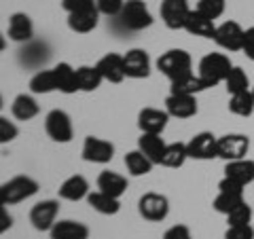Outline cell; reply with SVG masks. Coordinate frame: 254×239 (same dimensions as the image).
<instances>
[{"label": "cell", "instance_id": "cell-13", "mask_svg": "<svg viewBox=\"0 0 254 239\" xmlns=\"http://www.w3.org/2000/svg\"><path fill=\"white\" fill-rule=\"evenodd\" d=\"M244 28L240 26L237 21L229 19V21H222L220 26H216V34H214V43H216L220 49L225 51H242V45H244Z\"/></svg>", "mask_w": 254, "mask_h": 239}, {"label": "cell", "instance_id": "cell-19", "mask_svg": "<svg viewBox=\"0 0 254 239\" xmlns=\"http://www.w3.org/2000/svg\"><path fill=\"white\" fill-rule=\"evenodd\" d=\"M6 34L13 43H28L34 36V23H32L30 15L26 13H13L9 17V28H6Z\"/></svg>", "mask_w": 254, "mask_h": 239}, {"label": "cell", "instance_id": "cell-8", "mask_svg": "<svg viewBox=\"0 0 254 239\" xmlns=\"http://www.w3.org/2000/svg\"><path fill=\"white\" fill-rule=\"evenodd\" d=\"M189 159L195 161H210L218 157V135L212 131H199L187 142Z\"/></svg>", "mask_w": 254, "mask_h": 239}, {"label": "cell", "instance_id": "cell-33", "mask_svg": "<svg viewBox=\"0 0 254 239\" xmlns=\"http://www.w3.org/2000/svg\"><path fill=\"white\" fill-rule=\"evenodd\" d=\"M30 91L36 93V95L58 91V81H55L53 68L51 70H38V72L30 78Z\"/></svg>", "mask_w": 254, "mask_h": 239}, {"label": "cell", "instance_id": "cell-26", "mask_svg": "<svg viewBox=\"0 0 254 239\" xmlns=\"http://www.w3.org/2000/svg\"><path fill=\"white\" fill-rule=\"evenodd\" d=\"M38 113H41V106H38V102L30 93L15 95V100L11 104V115L17 121H32L34 117H38Z\"/></svg>", "mask_w": 254, "mask_h": 239}, {"label": "cell", "instance_id": "cell-40", "mask_svg": "<svg viewBox=\"0 0 254 239\" xmlns=\"http://www.w3.org/2000/svg\"><path fill=\"white\" fill-rule=\"evenodd\" d=\"M17 135H19L17 125L13 121H9L6 117H0V142H2V144H9V142H13L17 138Z\"/></svg>", "mask_w": 254, "mask_h": 239}, {"label": "cell", "instance_id": "cell-29", "mask_svg": "<svg viewBox=\"0 0 254 239\" xmlns=\"http://www.w3.org/2000/svg\"><path fill=\"white\" fill-rule=\"evenodd\" d=\"M123 163L127 167V172H129V176H133V178L146 176V174H150V172H153V167H155V163L150 161V159L144 153H142L140 148L129 150V153L125 155Z\"/></svg>", "mask_w": 254, "mask_h": 239}, {"label": "cell", "instance_id": "cell-14", "mask_svg": "<svg viewBox=\"0 0 254 239\" xmlns=\"http://www.w3.org/2000/svg\"><path fill=\"white\" fill-rule=\"evenodd\" d=\"M123 61H125V74L127 78H148L150 76V55L144 49H129L127 53H123Z\"/></svg>", "mask_w": 254, "mask_h": 239}, {"label": "cell", "instance_id": "cell-44", "mask_svg": "<svg viewBox=\"0 0 254 239\" xmlns=\"http://www.w3.org/2000/svg\"><path fill=\"white\" fill-rule=\"evenodd\" d=\"M0 218H2V222H0V233H4L6 229L13 227V218H11V214H6V205L0 208Z\"/></svg>", "mask_w": 254, "mask_h": 239}, {"label": "cell", "instance_id": "cell-32", "mask_svg": "<svg viewBox=\"0 0 254 239\" xmlns=\"http://www.w3.org/2000/svg\"><path fill=\"white\" fill-rule=\"evenodd\" d=\"M189 159V150L185 142H172V144L165 146V153L161 159V165L163 167H172V170H178L187 163Z\"/></svg>", "mask_w": 254, "mask_h": 239}, {"label": "cell", "instance_id": "cell-24", "mask_svg": "<svg viewBox=\"0 0 254 239\" xmlns=\"http://www.w3.org/2000/svg\"><path fill=\"white\" fill-rule=\"evenodd\" d=\"M168 142L161 138V133H140L138 138V148L144 153L155 165H161V159L165 153Z\"/></svg>", "mask_w": 254, "mask_h": 239}, {"label": "cell", "instance_id": "cell-2", "mask_svg": "<svg viewBox=\"0 0 254 239\" xmlns=\"http://www.w3.org/2000/svg\"><path fill=\"white\" fill-rule=\"evenodd\" d=\"M38 182L32 176H13L0 186V205H15L38 193Z\"/></svg>", "mask_w": 254, "mask_h": 239}, {"label": "cell", "instance_id": "cell-30", "mask_svg": "<svg viewBox=\"0 0 254 239\" xmlns=\"http://www.w3.org/2000/svg\"><path fill=\"white\" fill-rule=\"evenodd\" d=\"M76 83H78V91L91 93L95 89H100L104 78H102L98 66H78L76 68Z\"/></svg>", "mask_w": 254, "mask_h": 239}, {"label": "cell", "instance_id": "cell-39", "mask_svg": "<svg viewBox=\"0 0 254 239\" xmlns=\"http://www.w3.org/2000/svg\"><path fill=\"white\" fill-rule=\"evenodd\" d=\"M62 9L70 13H81V11H89V9H98L95 0H62Z\"/></svg>", "mask_w": 254, "mask_h": 239}, {"label": "cell", "instance_id": "cell-34", "mask_svg": "<svg viewBox=\"0 0 254 239\" xmlns=\"http://www.w3.org/2000/svg\"><path fill=\"white\" fill-rule=\"evenodd\" d=\"M229 110L237 117H244V119L252 117L254 115V93H252V89L231 95V98H229Z\"/></svg>", "mask_w": 254, "mask_h": 239}, {"label": "cell", "instance_id": "cell-43", "mask_svg": "<svg viewBox=\"0 0 254 239\" xmlns=\"http://www.w3.org/2000/svg\"><path fill=\"white\" fill-rule=\"evenodd\" d=\"M242 53H244L248 60H252V61H254V26L246 28V32H244V45H242Z\"/></svg>", "mask_w": 254, "mask_h": 239}, {"label": "cell", "instance_id": "cell-11", "mask_svg": "<svg viewBox=\"0 0 254 239\" xmlns=\"http://www.w3.org/2000/svg\"><path fill=\"white\" fill-rule=\"evenodd\" d=\"M250 150V138L246 133H225L218 138V159L235 161L244 159Z\"/></svg>", "mask_w": 254, "mask_h": 239}, {"label": "cell", "instance_id": "cell-42", "mask_svg": "<svg viewBox=\"0 0 254 239\" xmlns=\"http://www.w3.org/2000/svg\"><path fill=\"white\" fill-rule=\"evenodd\" d=\"M163 239H193V235L187 225H174L163 233Z\"/></svg>", "mask_w": 254, "mask_h": 239}, {"label": "cell", "instance_id": "cell-38", "mask_svg": "<svg viewBox=\"0 0 254 239\" xmlns=\"http://www.w3.org/2000/svg\"><path fill=\"white\" fill-rule=\"evenodd\" d=\"M95 2H98V11L102 15H106V17H119L127 0H95Z\"/></svg>", "mask_w": 254, "mask_h": 239}, {"label": "cell", "instance_id": "cell-12", "mask_svg": "<svg viewBox=\"0 0 254 239\" xmlns=\"http://www.w3.org/2000/svg\"><path fill=\"white\" fill-rule=\"evenodd\" d=\"M58 214H60L58 199H45V201H38L36 205H32L30 222L36 231H51L53 225L58 222Z\"/></svg>", "mask_w": 254, "mask_h": 239}, {"label": "cell", "instance_id": "cell-21", "mask_svg": "<svg viewBox=\"0 0 254 239\" xmlns=\"http://www.w3.org/2000/svg\"><path fill=\"white\" fill-rule=\"evenodd\" d=\"M51 239H89V227L78 220H60L49 231Z\"/></svg>", "mask_w": 254, "mask_h": 239}, {"label": "cell", "instance_id": "cell-10", "mask_svg": "<svg viewBox=\"0 0 254 239\" xmlns=\"http://www.w3.org/2000/svg\"><path fill=\"white\" fill-rule=\"evenodd\" d=\"M189 0H161L159 13H161V21L168 30H185V23L190 15Z\"/></svg>", "mask_w": 254, "mask_h": 239}, {"label": "cell", "instance_id": "cell-20", "mask_svg": "<svg viewBox=\"0 0 254 239\" xmlns=\"http://www.w3.org/2000/svg\"><path fill=\"white\" fill-rule=\"evenodd\" d=\"M225 176L231 178L233 182L242 186H248L254 182V161L248 157L235 159V161H227L225 165Z\"/></svg>", "mask_w": 254, "mask_h": 239}, {"label": "cell", "instance_id": "cell-45", "mask_svg": "<svg viewBox=\"0 0 254 239\" xmlns=\"http://www.w3.org/2000/svg\"><path fill=\"white\" fill-rule=\"evenodd\" d=\"M252 93H254V85H252Z\"/></svg>", "mask_w": 254, "mask_h": 239}, {"label": "cell", "instance_id": "cell-31", "mask_svg": "<svg viewBox=\"0 0 254 239\" xmlns=\"http://www.w3.org/2000/svg\"><path fill=\"white\" fill-rule=\"evenodd\" d=\"M205 89H210V85L203 81L199 74H190L187 78H180V81L170 83V93H182V95H197Z\"/></svg>", "mask_w": 254, "mask_h": 239}, {"label": "cell", "instance_id": "cell-23", "mask_svg": "<svg viewBox=\"0 0 254 239\" xmlns=\"http://www.w3.org/2000/svg\"><path fill=\"white\" fill-rule=\"evenodd\" d=\"M85 201L91 210L102 214V216H115V214H119V210H121V199H117L108 193H102V190H91Z\"/></svg>", "mask_w": 254, "mask_h": 239}, {"label": "cell", "instance_id": "cell-5", "mask_svg": "<svg viewBox=\"0 0 254 239\" xmlns=\"http://www.w3.org/2000/svg\"><path fill=\"white\" fill-rule=\"evenodd\" d=\"M45 131L53 142H58V144H68V142H72V138H74L72 119H70L66 110L55 108L45 117Z\"/></svg>", "mask_w": 254, "mask_h": 239}, {"label": "cell", "instance_id": "cell-4", "mask_svg": "<svg viewBox=\"0 0 254 239\" xmlns=\"http://www.w3.org/2000/svg\"><path fill=\"white\" fill-rule=\"evenodd\" d=\"M244 188L242 184H237V182H233L231 178L222 176V180L218 182V195L216 199H214L212 208L216 210L218 214H225V216H229L235 208H240L242 203H246L244 199Z\"/></svg>", "mask_w": 254, "mask_h": 239}, {"label": "cell", "instance_id": "cell-46", "mask_svg": "<svg viewBox=\"0 0 254 239\" xmlns=\"http://www.w3.org/2000/svg\"><path fill=\"white\" fill-rule=\"evenodd\" d=\"M159 2H161V0H159Z\"/></svg>", "mask_w": 254, "mask_h": 239}, {"label": "cell", "instance_id": "cell-27", "mask_svg": "<svg viewBox=\"0 0 254 239\" xmlns=\"http://www.w3.org/2000/svg\"><path fill=\"white\" fill-rule=\"evenodd\" d=\"M98 190L113 195L117 199H121L125 195V190H127V178L121 176V174H117V172L104 170L98 176Z\"/></svg>", "mask_w": 254, "mask_h": 239}, {"label": "cell", "instance_id": "cell-35", "mask_svg": "<svg viewBox=\"0 0 254 239\" xmlns=\"http://www.w3.org/2000/svg\"><path fill=\"white\" fill-rule=\"evenodd\" d=\"M222 85H225V89H227L229 95H235V93H242V91L252 89L248 74H246V70L240 68V66H233L231 68V72L227 74V78H225V83H222Z\"/></svg>", "mask_w": 254, "mask_h": 239}, {"label": "cell", "instance_id": "cell-17", "mask_svg": "<svg viewBox=\"0 0 254 239\" xmlns=\"http://www.w3.org/2000/svg\"><path fill=\"white\" fill-rule=\"evenodd\" d=\"M95 66H98L102 78L108 81V83L119 85V83H123L127 78V74H125V61H123L121 53H106V55H102Z\"/></svg>", "mask_w": 254, "mask_h": 239}, {"label": "cell", "instance_id": "cell-25", "mask_svg": "<svg viewBox=\"0 0 254 239\" xmlns=\"http://www.w3.org/2000/svg\"><path fill=\"white\" fill-rule=\"evenodd\" d=\"M100 11L98 9H89V11H81V13H70L68 15V28L74 34H89L98 28L100 21Z\"/></svg>", "mask_w": 254, "mask_h": 239}, {"label": "cell", "instance_id": "cell-15", "mask_svg": "<svg viewBox=\"0 0 254 239\" xmlns=\"http://www.w3.org/2000/svg\"><path fill=\"white\" fill-rule=\"evenodd\" d=\"M170 113L161 108H142L138 113V129L140 133H163L170 121Z\"/></svg>", "mask_w": 254, "mask_h": 239}, {"label": "cell", "instance_id": "cell-3", "mask_svg": "<svg viewBox=\"0 0 254 239\" xmlns=\"http://www.w3.org/2000/svg\"><path fill=\"white\" fill-rule=\"evenodd\" d=\"M231 68H233V63L229 60V55L208 53L199 60V72L197 74H199L210 87H216L220 83H225V78L229 72H231Z\"/></svg>", "mask_w": 254, "mask_h": 239}, {"label": "cell", "instance_id": "cell-7", "mask_svg": "<svg viewBox=\"0 0 254 239\" xmlns=\"http://www.w3.org/2000/svg\"><path fill=\"white\" fill-rule=\"evenodd\" d=\"M138 214L146 222H163L170 214V201L161 193H144L138 199Z\"/></svg>", "mask_w": 254, "mask_h": 239}, {"label": "cell", "instance_id": "cell-1", "mask_svg": "<svg viewBox=\"0 0 254 239\" xmlns=\"http://www.w3.org/2000/svg\"><path fill=\"white\" fill-rule=\"evenodd\" d=\"M155 66L170 83L193 74V60H190L189 51H185V49H168L165 53L159 55Z\"/></svg>", "mask_w": 254, "mask_h": 239}, {"label": "cell", "instance_id": "cell-16", "mask_svg": "<svg viewBox=\"0 0 254 239\" xmlns=\"http://www.w3.org/2000/svg\"><path fill=\"white\" fill-rule=\"evenodd\" d=\"M165 110L170 113L172 119H180V121H185V119H190L197 115V95H182V93H170L168 98H165Z\"/></svg>", "mask_w": 254, "mask_h": 239}, {"label": "cell", "instance_id": "cell-28", "mask_svg": "<svg viewBox=\"0 0 254 239\" xmlns=\"http://www.w3.org/2000/svg\"><path fill=\"white\" fill-rule=\"evenodd\" d=\"M55 72V81H58V91L72 95L78 91V83H76V68H72L68 61H60L53 68Z\"/></svg>", "mask_w": 254, "mask_h": 239}, {"label": "cell", "instance_id": "cell-18", "mask_svg": "<svg viewBox=\"0 0 254 239\" xmlns=\"http://www.w3.org/2000/svg\"><path fill=\"white\" fill-rule=\"evenodd\" d=\"M89 193H91L89 182H87V178L81 176V174L68 176V178L60 184V188H58L60 199H64V201H74V203L87 199V197H89Z\"/></svg>", "mask_w": 254, "mask_h": 239}, {"label": "cell", "instance_id": "cell-6", "mask_svg": "<svg viewBox=\"0 0 254 239\" xmlns=\"http://www.w3.org/2000/svg\"><path fill=\"white\" fill-rule=\"evenodd\" d=\"M119 19H121V23L127 30H133V32L146 30L153 26V21H155L144 0H127L121 15H119Z\"/></svg>", "mask_w": 254, "mask_h": 239}, {"label": "cell", "instance_id": "cell-41", "mask_svg": "<svg viewBox=\"0 0 254 239\" xmlns=\"http://www.w3.org/2000/svg\"><path fill=\"white\" fill-rule=\"evenodd\" d=\"M225 239H254V229L252 225H235L227 227Z\"/></svg>", "mask_w": 254, "mask_h": 239}, {"label": "cell", "instance_id": "cell-9", "mask_svg": "<svg viewBox=\"0 0 254 239\" xmlns=\"http://www.w3.org/2000/svg\"><path fill=\"white\" fill-rule=\"evenodd\" d=\"M81 157L87 163H110L115 157V144L104 138H98V135H87L81 148Z\"/></svg>", "mask_w": 254, "mask_h": 239}, {"label": "cell", "instance_id": "cell-37", "mask_svg": "<svg viewBox=\"0 0 254 239\" xmlns=\"http://www.w3.org/2000/svg\"><path fill=\"white\" fill-rule=\"evenodd\" d=\"M252 208L248 203H242L240 208H235L231 214L227 216V227H235V225H250L252 222Z\"/></svg>", "mask_w": 254, "mask_h": 239}, {"label": "cell", "instance_id": "cell-22", "mask_svg": "<svg viewBox=\"0 0 254 239\" xmlns=\"http://www.w3.org/2000/svg\"><path fill=\"white\" fill-rule=\"evenodd\" d=\"M185 30L189 32V34L193 36H199V38H212L214 41V34H216V21L205 17L203 13H199L197 9L190 11L189 19L185 23Z\"/></svg>", "mask_w": 254, "mask_h": 239}, {"label": "cell", "instance_id": "cell-36", "mask_svg": "<svg viewBox=\"0 0 254 239\" xmlns=\"http://www.w3.org/2000/svg\"><path fill=\"white\" fill-rule=\"evenodd\" d=\"M225 9H227V0H199L197 2V11L214 21L225 15Z\"/></svg>", "mask_w": 254, "mask_h": 239}]
</instances>
